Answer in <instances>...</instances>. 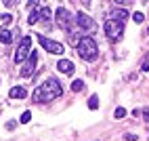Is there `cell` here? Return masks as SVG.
Segmentation results:
<instances>
[{"label":"cell","mask_w":149,"mask_h":141,"mask_svg":"<svg viewBox=\"0 0 149 141\" xmlns=\"http://www.w3.org/2000/svg\"><path fill=\"white\" fill-rule=\"evenodd\" d=\"M61 95H63V88H61V84H59V80L57 78H48L46 82H42L34 90L32 99L36 103H48V101H53V99L61 97Z\"/></svg>","instance_id":"obj_1"},{"label":"cell","mask_w":149,"mask_h":141,"mask_svg":"<svg viewBox=\"0 0 149 141\" xmlns=\"http://www.w3.org/2000/svg\"><path fill=\"white\" fill-rule=\"evenodd\" d=\"M78 55H80L84 61H95L99 57V44L93 36H84L78 40Z\"/></svg>","instance_id":"obj_2"},{"label":"cell","mask_w":149,"mask_h":141,"mask_svg":"<svg viewBox=\"0 0 149 141\" xmlns=\"http://www.w3.org/2000/svg\"><path fill=\"white\" fill-rule=\"evenodd\" d=\"M103 29H105L107 40L118 42V40L122 38V34H124V23H122V21H116V19H107L105 25H103Z\"/></svg>","instance_id":"obj_3"},{"label":"cell","mask_w":149,"mask_h":141,"mask_svg":"<svg viewBox=\"0 0 149 141\" xmlns=\"http://www.w3.org/2000/svg\"><path fill=\"white\" fill-rule=\"evenodd\" d=\"M29 55H32V38H29V36H23L21 42H19L17 53H15V61H17V63H25Z\"/></svg>","instance_id":"obj_4"},{"label":"cell","mask_w":149,"mask_h":141,"mask_svg":"<svg viewBox=\"0 0 149 141\" xmlns=\"http://www.w3.org/2000/svg\"><path fill=\"white\" fill-rule=\"evenodd\" d=\"M55 19H57V25L61 27V29H65V32H69V29H72L74 15L69 13V11H65V8H57V15H55Z\"/></svg>","instance_id":"obj_5"},{"label":"cell","mask_w":149,"mask_h":141,"mask_svg":"<svg viewBox=\"0 0 149 141\" xmlns=\"http://www.w3.org/2000/svg\"><path fill=\"white\" fill-rule=\"evenodd\" d=\"M38 42H40V46H44L48 53H55V55H61L65 48L61 42H57V40H51V38H46V36H40L38 34Z\"/></svg>","instance_id":"obj_6"},{"label":"cell","mask_w":149,"mask_h":141,"mask_svg":"<svg viewBox=\"0 0 149 141\" xmlns=\"http://www.w3.org/2000/svg\"><path fill=\"white\" fill-rule=\"evenodd\" d=\"M76 23L78 25H80L82 29H84V32H95V29H97V25H95V21H93V19L91 17H88L86 13H76Z\"/></svg>","instance_id":"obj_7"},{"label":"cell","mask_w":149,"mask_h":141,"mask_svg":"<svg viewBox=\"0 0 149 141\" xmlns=\"http://www.w3.org/2000/svg\"><path fill=\"white\" fill-rule=\"evenodd\" d=\"M36 63H38V53H36V51H32V55L27 57V61H25V63H23V67H21V76H23V78L32 76V74L36 72Z\"/></svg>","instance_id":"obj_8"},{"label":"cell","mask_w":149,"mask_h":141,"mask_svg":"<svg viewBox=\"0 0 149 141\" xmlns=\"http://www.w3.org/2000/svg\"><path fill=\"white\" fill-rule=\"evenodd\" d=\"M74 67H76V65L69 61V59H61V61L57 63V69H59V72H63V74H72Z\"/></svg>","instance_id":"obj_9"},{"label":"cell","mask_w":149,"mask_h":141,"mask_svg":"<svg viewBox=\"0 0 149 141\" xmlns=\"http://www.w3.org/2000/svg\"><path fill=\"white\" fill-rule=\"evenodd\" d=\"M109 19H116V21H122V23H126L128 13H126V8H113V11H111V17H109Z\"/></svg>","instance_id":"obj_10"},{"label":"cell","mask_w":149,"mask_h":141,"mask_svg":"<svg viewBox=\"0 0 149 141\" xmlns=\"http://www.w3.org/2000/svg\"><path fill=\"white\" fill-rule=\"evenodd\" d=\"M8 97H11V99H25L27 97V90L23 86H13L11 93H8Z\"/></svg>","instance_id":"obj_11"},{"label":"cell","mask_w":149,"mask_h":141,"mask_svg":"<svg viewBox=\"0 0 149 141\" xmlns=\"http://www.w3.org/2000/svg\"><path fill=\"white\" fill-rule=\"evenodd\" d=\"M51 17H53V13H51V8L48 6H42V11H40V19L48 25V21H51Z\"/></svg>","instance_id":"obj_12"},{"label":"cell","mask_w":149,"mask_h":141,"mask_svg":"<svg viewBox=\"0 0 149 141\" xmlns=\"http://www.w3.org/2000/svg\"><path fill=\"white\" fill-rule=\"evenodd\" d=\"M13 21V15H0V29H6V25Z\"/></svg>","instance_id":"obj_13"},{"label":"cell","mask_w":149,"mask_h":141,"mask_svg":"<svg viewBox=\"0 0 149 141\" xmlns=\"http://www.w3.org/2000/svg\"><path fill=\"white\" fill-rule=\"evenodd\" d=\"M11 40H13V34L8 32V29H4V32L0 34V42L2 44H11Z\"/></svg>","instance_id":"obj_14"},{"label":"cell","mask_w":149,"mask_h":141,"mask_svg":"<svg viewBox=\"0 0 149 141\" xmlns=\"http://www.w3.org/2000/svg\"><path fill=\"white\" fill-rule=\"evenodd\" d=\"M38 19H40V11H34V13H29L27 23H29V25H34V23H38Z\"/></svg>","instance_id":"obj_15"},{"label":"cell","mask_w":149,"mask_h":141,"mask_svg":"<svg viewBox=\"0 0 149 141\" xmlns=\"http://www.w3.org/2000/svg\"><path fill=\"white\" fill-rule=\"evenodd\" d=\"M82 88H84V82H82V80H74V82H72V90H74V93H80Z\"/></svg>","instance_id":"obj_16"},{"label":"cell","mask_w":149,"mask_h":141,"mask_svg":"<svg viewBox=\"0 0 149 141\" xmlns=\"http://www.w3.org/2000/svg\"><path fill=\"white\" fill-rule=\"evenodd\" d=\"M88 107H91V109H97L99 107V97L97 95H93L91 99H88Z\"/></svg>","instance_id":"obj_17"},{"label":"cell","mask_w":149,"mask_h":141,"mask_svg":"<svg viewBox=\"0 0 149 141\" xmlns=\"http://www.w3.org/2000/svg\"><path fill=\"white\" fill-rule=\"evenodd\" d=\"M29 120H32V112H23L21 116H19V122H21V124L29 122Z\"/></svg>","instance_id":"obj_18"},{"label":"cell","mask_w":149,"mask_h":141,"mask_svg":"<svg viewBox=\"0 0 149 141\" xmlns=\"http://www.w3.org/2000/svg\"><path fill=\"white\" fill-rule=\"evenodd\" d=\"M126 114H128V112H126V109H124V107H118V109H116V112H113V118H118V120H122V118H124Z\"/></svg>","instance_id":"obj_19"},{"label":"cell","mask_w":149,"mask_h":141,"mask_svg":"<svg viewBox=\"0 0 149 141\" xmlns=\"http://www.w3.org/2000/svg\"><path fill=\"white\" fill-rule=\"evenodd\" d=\"M132 19H134L136 23H143V21H145V15H143L141 11H136V13H132Z\"/></svg>","instance_id":"obj_20"},{"label":"cell","mask_w":149,"mask_h":141,"mask_svg":"<svg viewBox=\"0 0 149 141\" xmlns=\"http://www.w3.org/2000/svg\"><path fill=\"white\" fill-rule=\"evenodd\" d=\"M143 120H145V122H149V109H147V107L143 109Z\"/></svg>","instance_id":"obj_21"},{"label":"cell","mask_w":149,"mask_h":141,"mask_svg":"<svg viewBox=\"0 0 149 141\" xmlns=\"http://www.w3.org/2000/svg\"><path fill=\"white\" fill-rule=\"evenodd\" d=\"M126 139H128V141H136V135L130 133V135H126Z\"/></svg>","instance_id":"obj_22"},{"label":"cell","mask_w":149,"mask_h":141,"mask_svg":"<svg viewBox=\"0 0 149 141\" xmlns=\"http://www.w3.org/2000/svg\"><path fill=\"white\" fill-rule=\"evenodd\" d=\"M147 34H149V27H147Z\"/></svg>","instance_id":"obj_23"}]
</instances>
